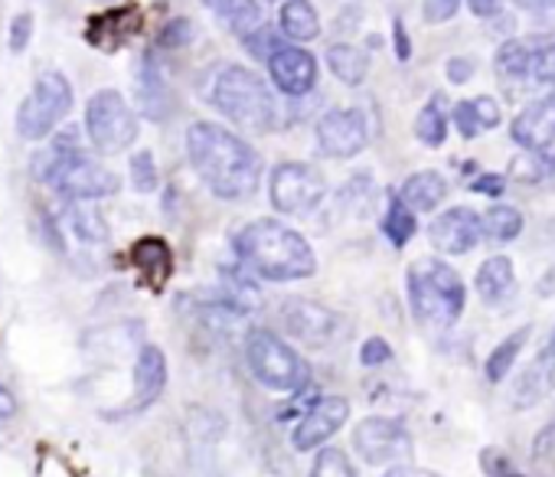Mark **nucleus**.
<instances>
[{"instance_id": "nucleus-1", "label": "nucleus", "mask_w": 555, "mask_h": 477, "mask_svg": "<svg viewBox=\"0 0 555 477\" xmlns=\"http://www.w3.org/2000/svg\"><path fill=\"white\" fill-rule=\"evenodd\" d=\"M186 154L206 190L219 199H248L261 183V157L238 134L216 121L190 125Z\"/></svg>"}, {"instance_id": "nucleus-2", "label": "nucleus", "mask_w": 555, "mask_h": 477, "mask_svg": "<svg viewBox=\"0 0 555 477\" xmlns=\"http://www.w3.org/2000/svg\"><path fill=\"white\" fill-rule=\"evenodd\" d=\"M238 262L264 282H301L318 272L308 238L282 219H255L232 238Z\"/></svg>"}, {"instance_id": "nucleus-3", "label": "nucleus", "mask_w": 555, "mask_h": 477, "mask_svg": "<svg viewBox=\"0 0 555 477\" xmlns=\"http://www.w3.org/2000/svg\"><path fill=\"white\" fill-rule=\"evenodd\" d=\"M409 301L425 324H454L464 314L467 288L441 259H422L409 269Z\"/></svg>"}, {"instance_id": "nucleus-4", "label": "nucleus", "mask_w": 555, "mask_h": 477, "mask_svg": "<svg viewBox=\"0 0 555 477\" xmlns=\"http://www.w3.org/2000/svg\"><path fill=\"white\" fill-rule=\"evenodd\" d=\"M212 105L229 121H235L238 128H248V131H268L278 115L264 79L245 66L219 69V76L212 82Z\"/></svg>"}, {"instance_id": "nucleus-5", "label": "nucleus", "mask_w": 555, "mask_h": 477, "mask_svg": "<svg viewBox=\"0 0 555 477\" xmlns=\"http://www.w3.org/2000/svg\"><path fill=\"white\" fill-rule=\"evenodd\" d=\"M37 164H40L37 177L47 180L56 193H63L66 199H76V203L115 196L121 190V177L115 170H108L105 164L92 160L86 151H73V154L50 151L47 157H37Z\"/></svg>"}, {"instance_id": "nucleus-6", "label": "nucleus", "mask_w": 555, "mask_h": 477, "mask_svg": "<svg viewBox=\"0 0 555 477\" xmlns=\"http://www.w3.org/2000/svg\"><path fill=\"white\" fill-rule=\"evenodd\" d=\"M245 363L251 376L271 392H301L311 383V370L298 350L264 327L245 334Z\"/></svg>"}, {"instance_id": "nucleus-7", "label": "nucleus", "mask_w": 555, "mask_h": 477, "mask_svg": "<svg viewBox=\"0 0 555 477\" xmlns=\"http://www.w3.org/2000/svg\"><path fill=\"white\" fill-rule=\"evenodd\" d=\"M86 131L95 151L121 154L138 138V115L118 89H99L86 105Z\"/></svg>"}, {"instance_id": "nucleus-8", "label": "nucleus", "mask_w": 555, "mask_h": 477, "mask_svg": "<svg viewBox=\"0 0 555 477\" xmlns=\"http://www.w3.org/2000/svg\"><path fill=\"white\" fill-rule=\"evenodd\" d=\"M73 112V86L63 73H43L34 92L17 108V131L27 141H43Z\"/></svg>"}, {"instance_id": "nucleus-9", "label": "nucleus", "mask_w": 555, "mask_h": 477, "mask_svg": "<svg viewBox=\"0 0 555 477\" xmlns=\"http://www.w3.org/2000/svg\"><path fill=\"white\" fill-rule=\"evenodd\" d=\"M268 196L271 206L285 216H308L314 212L324 196H327V180L318 167L301 164V160H285L274 164L268 177Z\"/></svg>"}, {"instance_id": "nucleus-10", "label": "nucleus", "mask_w": 555, "mask_h": 477, "mask_svg": "<svg viewBox=\"0 0 555 477\" xmlns=\"http://www.w3.org/2000/svg\"><path fill=\"white\" fill-rule=\"evenodd\" d=\"M353 451L366 461V464H405L412 457V435L405 431V425L399 418H386V415H370L353 428Z\"/></svg>"}, {"instance_id": "nucleus-11", "label": "nucleus", "mask_w": 555, "mask_h": 477, "mask_svg": "<svg viewBox=\"0 0 555 477\" xmlns=\"http://www.w3.org/2000/svg\"><path fill=\"white\" fill-rule=\"evenodd\" d=\"M366 144H370V125H366V115L357 108L327 112L318 121V147L324 157L350 160L360 151H366Z\"/></svg>"}, {"instance_id": "nucleus-12", "label": "nucleus", "mask_w": 555, "mask_h": 477, "mask_svg": "<svg viewBox=\"0 0 555 477\" xmlns=\"http://www.w3.org/2000/svg\"><path fill=\"white\" fill-rule=\"evenodd\" d=\"M431 246L444 256H467L470 249L480 246L483 238V216H477L467 206H451L448 212H441L431 229H428Z\"/></svg>"}, {"instance_id": "nucleus-13", "label": "nucleus", "mask_w": 555, "mask_h": 477, "mask_svg": "<svg viewBox=\"0 0 555 477\" xmlns=\"http://www.w3.org/2000/svg\"><path fill=\"white\" fill-rule=\"evenodd\" d=\"M268 76L278 86V92H285L292 99H301V95H311L314 92L321 69H318V60L305 47L285 43L282 50H278L268 60Z\"/></svg>"}, {"instance_id": "nucleus-14", "label": "nucleus", "mask_w": 555, "mask_h": 477, "mask_svg": "<svg viewBox=\"0 0 555 477\" xmlns=\"http://www.w3.org/2000/svg\"><path fill=\"white\" fill-rule=\"evenodd\" d=\"M347 418H350V402L344 396H324L301 415V422L295 425L292 444L298 451H314L324 441H331L344 428Z\"/></svg>"}, {"instance_id": "nucleus-15", "label": "nucleus", "mask_w": 555, "mask_h": 477, "mask_svg": "<svg viewBox=\"0 0 555 477\" xmlns=\"http://www.w3.org/2000/svg\"><path fill=\"white\" fill-rule=\"evenodd\" d=\"M282 318H285L288 334L308 347H327L334 340V334L340 331V318L331 308L308 301V298H292L282 308Z\"/></svg>"}, {"instance_id": "nucleus-16", "label": "nucleus", "mask_w": 555, "mask_h": 477, "mask_svg": "<svg viewBox=\"0 0 555 477\" xmlns=\"http://www.w3.org/2000/svg\"><path fill=\"white\" fill-rule=\"evenodd\" d=\"M509 134L522 151H542L545 144H552V138H555V92L526 105L513 118Z\"/></svg>"}, {"instance_id": "nucleus-17", "label": "nucleus", "mask_w": 555, "mask_h": 477, "mask_svg": "<svg viewBox=\"0 0 555 477\" xmlns=\"http://www.w3.org/2000/svg\"><path fill=\"white\" fill-rule=\"evenodd\" d=\"M131 262H134V269L141 272V282L151 292H160L167 285V279L173 275V253L157 235L138 238V243L131 246Z\"/></svg>"}, {"instance_id": "nucleus-18", "label": "nucleus", "mask_w": 555, "mask_h": 477, "mask_svg": "<svg viewBox=\"0 0 555 477\" xmlns=\"http://www.w3.org/2000/svg\"><path fill=\"white\" fill-rule=\"evenodd\" d=\"M164 386H167V357L160 347L147 344L134 360V409L151 405L164 392Z\"/></svg>"}, {"instance_id": "nucleus-19", "label": "nucleus", "mask_w": 555, "mask_h": 477, "mask_svg": "<svg viewBox=\"0 0 555 477\" xmlns=\"http://www.w3.org/2000/svg\"><path fill=\"white\" fill-rule=\"evenodd\" d=\"M474 288L480 295L483 305H503L513 288H516V272H513V262L506 256H493L487 259L480 269H477V279H474Z\"/></svg>"}, {"instance_id": "nucleus-20", "label": "nucleus", "mask_w": 555, "mask_h": 477, "mask_svg": "<svg viewBox=\"0 0 555 477\" xmlns=\"http://www.w3.org/2000/svg\"><path fill=\"white\" fill-rule=\"evenodd\" d=\"M399 196H402L415 212H431V209H438V206L444 203V196H448V180H444L438 170H418V173H412V177L402 183Z\"/></svg>"}, {"instance_id": "nucleus-21", "label": "nucleus", "mask_w": 555, "mask_h": 477, "mask_svg": "<svg viewBox=\"0 0 555 477\" xmlns=\"http://www.w3.org/2000/svg\"><path fill=\"white\" fill-rule=\"evenodd\" d=\"M278 24H282V34L292 43H311L321 37V17L311 0H285L282 14H278Z\"/></svg>"}, {"instance_id": "nucleus-22", "label": "nucleus", "mask_w": 555, "mask_h": 477, "mask_svg": "<svg viewBox=\"0 0 555 477\" xmlns=\"http://www.w3.org/2000/svg\"><path fill=\"white\" fill-rule=\"evenodd\" d=\"M327 66H331V73L344 82V86H363L366 82V76H370V56L360 50V47H353V43H334L331 50H327Z\"/></svg>"}, {"instance_id": "nucleus-23", "label": "nucleus", "mask_w": 555, "mask_h": 477, "mask_svg": "<svg viewBox=\"0 0 555 477\" xmlns=\"http://www.w3.org/2000/svg\"><path fill=\"white\" fill-rule=\"evenodd\" d=\"M138 82H141L138 86V95H141L144 115L154 118V121H160L167 115V108H170V99H167V82H164L160 69L151 63V56H144V63L138 69Z\"/></svg>"}, {"instance_id": "nucleus-24", "label": "nucleus", "mask_w": 555, "mask_h": 477, "mask_svg": "<svg viewBox=\"0 0 555 477\" xmlns=\"http://www.w3.org/2000/svg\"><path fill=\"white\" fill-rule=\"evenodd\" d=\"M66 225H69V232L79 238V243H86V246H102V243H108V222H105V216L99 212V209H92V206H82V203H69L66 206Z\"/></svg>"}, {"instance_id": "nucleus-25", "label": "nucleus", "mask_w": 555, "mask_h": 477, "mask_svg": "<svg viewBox=\"0 0 555 477\" xmlns=\"http://www.w3.org/2000/svg\"><path fill=\"white\" fill-rule=\"evenodd\" d=\"M383 232L389 235V243H392L396 249L409 246V238L418 232L415 209H412L402 196H396V193H389V206H386V216H383Z\"/></svg>"}, {"instance_id": "nucleus-26", "label": "nucleus", "mask_w": 555, "mask_h": 477, "mask_svg": "<svg viewBox=\"0 0 555 477\" xmlns=\"http://www.w3.org/2000/svg\"><path fill=\"white\" fill-rule=\"evenodd\" d=\"M216 17L235 34V37H248L251 30H258L264 24L258 0H222L216 8Z\"/></svg>"}, {"instance_id": "nucleus-27", "label": "nucleus", "mask_w": 555, "mask_h": 477, "mask_svg": "<svg viewBox=\"0 0 555 477\" xmlns=\"http://www.w3.org/2000/svg\"><path fill=\"white\" fill-rule=\"evenodd\" d=\"M415 138L425 147H441L448 138V115H444V95H431L428 105H422L415 118Z\"/></svg>"}, {"instance_id": "nucleus-28", "label": "nucleus", "mask_w": 555, "mask_h": 477, "mask_svg": "<svg viewBox=\"0 0 555 477\" xmlns=\"http://www.w3.org/2000/svg\"><path fill=\"white\" fill-rule=\"evenodd\" d=\"M522 232V212L516 206H490L483 212V235H490L493 243H513V238Z\"/></svg>"}, {"instance_id": "nucleus-29", "label": "nucleus", "mask_w": 555, "mask_h": 477, "mask_svg": "<svg viewBox=\"0 0 555 477\" xmlns=\"http://www.w3.org/2000/svg\"><path fill=\"white\" fill-rule=\"evenodd\" d=\"M526 340H529V327H519V331H513L506 340H500V347L487 357V379H490V383L506 379V373H509L513 363L519 360V350H522Z\"/></svg>"}, {"instance_id": "nucleus-30", "label": "nucleus", "mask_w": 555, "mask_h": 477, "mask_svg": "<svg viewBox=\"0 0 555 477\" xmlns=\"http://www.w3.org/2000/svg\"><path fill=\"white\" fill-rule=\"evenodd\" d=\"M532 60H535V50L522 40H509L500 47L496 53V73L506 76V79H519V76H532Z\"/></svg>"}, {"instance_id": "nucleus-31", "label": "nucleus", "mask_w": 555, "mask_h": 477, "mask_svg": "<svg viewBox=\"0 0 555 477\" xmlns=\"http://www.w3.org/2000/svg\"><path fill=\"white\" fill-rule=\"evenodd\" d=\"M311 477H357V470H353V461L347 457V451L321 448L311 464Z\"/></svg>"}, {"instance_id": "nucleus-32", "label": "nucleus", "mask_w": 555, "mask_h": 477, "mask_svg": "<svg viewBox=\"0 0 555 477\" xmlns=\"http://www.w3.org/2000/svg\"><path fill=\"white\" fill-rule=\"evenodd\" d=\"M242 43H245V50H248L255 60H264V63H268L278 50H282L285 43H292V40H288L285 34H274L268 24H261L258 30H251L248 37H242Z\"/></svg>"}, {"instance_id": "nucleus-33", "label": "nucleus", "mask_w": 555, "mask_h": 477, "mask_svg": "<svg viewBox=\"0 0 555 477\" xmlns=\"http://www.w3.org/2000/svg\"><path fill=\"white\" fill-rule=\"evenodd\" d=\"M548 170H552V164H548L539 151H526V154H519V157L509 164V177L519 180V183H539Z\"/></svg>"}, {"instance_id": "nucleus-34", "label": "nucleus", "mask_w": 555, "mask_h": 477, "mask_svg": "<svg viewBox=\"0 0 555 477\" xmlns=\"http://www.w3.org/2000/svg\"><path fill=\"white\" fill-rule=\"evenodd\" d=\"M131 183L138 193H154L160 177H157V164H154V154L151 151H138L131 157Z\"/></svg>"}, {"instance_id": "nucleus-35", "label": "nucleus", "mask_w": 555, "mask_h": 477, "mask_svg": "<svg viewBox=\"0 0 555 477\" xmlns=\"http://www.w3.org/2000/svg\"><path fill=\"white\" fill-rule=\"evenodd\" d=\"M193 40V24L186 21V17H177V21H170L164 30H160V47L164 50H180V47H186Z\"/></svg>"}, {"instance_id": "nucleus-36", "label": "nucleus", "mask_w": 555, "mask_h": 477, "mask_svg": "<svg viewBox=\"0 0 555 477\" xmlns=\"http://www.w3.org/2000/svg\"><path fill=\"white\" fill-rule=\"evenodd\" d=\"M30 37H34V14L24 11L11 21V40H8L11 53H24L30 47Z\"/></svg>"}, {"instance_id": "nucleus-37", "label": "nucleus", "mask_w": 555, "mask_h": 477, "mask_svg": "<svg viewBox=\"0 0 555 477\" xmlns=\"http://www.w3.org/2000/svg\"><path fill=\"white\" fill-rule=\"evenodd\" d=\"M532 79L535 82H555V40L545 43L542 50H535V60H532Z\"/></svg>"}, {"instance_id": "nucleus-38", "label": "nucleus", "mask_w": 555, "mask_h": 477, "mask_svg": "<svg viewBox=\"0 0 555 477\" xmlns=\"http://www.w3.org/2000/svg\"><path fill=\"white\" fill-rule=\"evenodd\" d=\"M392 360V347L383 340V337H370L363 347H360V363L363 366H383Z\"/></svg>"}, {"instance_id": "nucleus-39", "label": "nucleus", "mask_w": 555, "mask_h": 477, "mask_svg": "<svg viewBox=\"0 0 555 477\" xmlns=\"http://www.w3.org/2000/svg\"><path fill=\"white\" fill-rule=\"evenodd\" d=\"M470 108H474V115H477V121H480V128H483V131H493V128L500 125V105H496L490 95H477V99H470Z\"/></svg>"}, {"instance_id": "nucleus-40", "label": "nucleus", "mask_w": 555, "mask_h": 477, "mask_svg": "<svg viewBox=\"0 0 555 477\" xmlns=\"http://www.w3.org/2000/svg\"><path fill=\"white\" fill-rule=\"evenodd\" d=\"M461 8V0H425L422 4V14L428 24H448Z\"/></svg>"}, {"instance_id": "nucleus-41", "label": "nucleus", "mask_w": 555, "mask_h": 477, "mask_svg": "<svg viewBox=\"0 0 555 477\" xmlns=\"http://www.w3.org/2000/svg\"><path fill=\"white\" fill-rule=\"evenodd\" d=\"M454 125H457L461 138H467V141H474V138L483 131L480 121H477V115H474V108H470V102H461V105L454 108Z\"/></svg>"}, {"instance_id": "nucleus-42", "label": "nucleus", "mask_w": 555, "mask_h": 477, "mask_svg": "<svg viewBox=\"0 0 555 477\" xmlns=\"http://www.w3.org/2000/svg\"><path fill=\"white\" fill-rule=\"evenodd\" d=\"M474 60L470 56H454V60H448V66H444V76H448V82L451 86H464L470 76H474Z\"/></svg>"}, {"instance_id": "nucleus-43", "label": "nucleus", "mask_w": 555, "mask_h": 477, "mask_svg": "<svg viewBox=\"0 0 555 477\" xmlns=\"http://www.w3.org/2000/svg\"><path fill=\"white\" fill-rule=\"evenodd\" d=\"M503 186H506V180H503L500 173H480V177H474V183H470V190H474V193H483V196H500Z\"/></svg>"}, {"instance_id": "nucleus-44", "label": "nucleus", "mask_w": 555, "mask_h": 477, "mask_svg": "<svg viewBox=\"0 0 555 477\" xmlns=\"http://www.w3.org/2000/svg\"><path fill=\"white\" fill-rule=\"evenodd\" d=\"M392 47H396V60L399 63H409L412 60V43H409V34H405V24L402 21L392 24Z\"/></svg>"}, {"instance_id": "nucleus-45", "label": "nucleus", "mask_w": 555, "mask_h": 477, "mask_svg": "<svg viewBox=\"0 0 555 477\" xmlns=\"http://www.w3.org/2000/svg\"><path fill=\"white\" fill-rule=\"evenodd\" d=\"M535 363L552 376V383H555V327H552V334H548V344L542 347V353L535 357Z\"/></svg>"}, {"instance_id": "nucleus-46", "label": "nucleus", "mask_w": 555, "mask_h": 477, "mask_svg": "<svg viewBox=\"0 0 555 477\" xmlns=\"http://www.w3.org/2000/svg\"><path fill=\"white\" fill-rule=\"evenodd\" d=\"M14 415H17V399H14V392L4 383H0V422H8Z\"/></svg>"}, {"instance_id": "nucleus-47", "label": "nucleus", "mask_w": 555, "mask_h": 477, "mask_svg": "<svg viewBox=\"0 0 555 477\" xmlns=\"http://www.w3.org/2000/svg\"><path fill=\"white\" fill-rule=\"evenodd\" d=\"M383 477H441L435 470H422V467H409V464H392Z\"/></svg>"}, {"instance_id": "nucleus-48", "label": "nucleus", "mask_w": 555, "mask_h": 477, "mask_svg": "<svg viewBox=\"0 0 555 477\" xmlns=\"http://www.w3.org/2000/svg\"><path fill=\"white\" fill-rule=\"evenodd\" d=\"M467 11L474 17H493L500 11V0H467Z\"/></svg>"}, {"instance_id": "nucleus-49", "label": "nucleus", "mask_w": 555, "mask_h": 477, "mask_svg": "<svg viewBox=\"0 0 555 477\" xmlns=\"http://www.w3.org/2000/svg\"><path fill=\"white\" fill-rule=\"evenodd\" d=\"M519 8H526V11H542L545 4H552V0H516Z\"/></svg>"}, {"instance_id": "nucleus-50", "label": "nucleus", "mask_w": 555, "mask_h": 477, "mask_svg": "<svg viewBox=\"0 0 555 477\" xmlns=\"http://www.w3.org/2000/svg\"><path fill=\"white\" fill-rule=\"evenodd\" d=\"M199 4H206V8H209V11H216V8H219V4H222V0H199Z\"/></svg>"}, {"instance_id": "nucleus-51", "label": "nucleus", "mask_w": 555, "mask_h": 477, "mask_svg": "<svg viewBox=\"0 0 555 477\" xmlns=\"http://www.w3.org/2000/svg\"><path fill=\"white\" fill-rule=\"evenodd\" d=\"M95 4H121V0H95Z\"/></svg>"}, {"instance_id": "nucleus-52", "label": "nucleus", "mask_w": 555, "mask_h": 477, "mask_svg": "<svg viewBox=\"0 0 555 477\" xmlns=\"http://www.w3.org/2000/svg\"><path fill=\"white\" fill-rule=\"evenodd\" d=\"M268 4H274V0H268Z\"/></svg>"}]
</instances>
